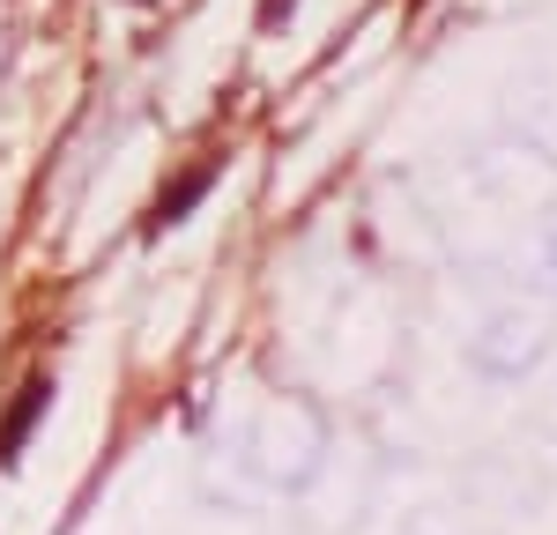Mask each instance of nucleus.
<instances>
[{"label": "nucleus", "instance_id": "obj_2", "mask_svg": "<svg viewBox=\"0 0 557 535\" xmlns=\"http://www.w3.org/2000/svg\"><path fill=\"white\" fill-rule=\"evenodd\" d=\"M268 8H275V15H283V0H268Z\"/></svg>", "mask_w": 557, "mask_h": 535}, {"label": "nucleus", "instance_id": "obj_1", "mask_svg": "<svg viewBox=\"0 0 557 535\" xmlns=\"http://www.w3.org/2000/svg\"><path fill=\"white\" fill-rule=\"evenodd\" d=\"M38 409H45V387H30V395H23V409L8 416V439H0V453H15V446L30 439V424H38Z\"/></svg>", "mask_w": 557, "mask_h": 535}]
</instances>
